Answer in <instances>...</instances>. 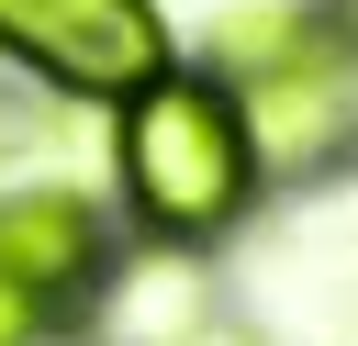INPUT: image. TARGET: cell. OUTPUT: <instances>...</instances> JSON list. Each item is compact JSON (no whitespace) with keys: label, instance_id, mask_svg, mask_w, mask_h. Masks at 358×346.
Returning a JSON list of instances; mask_svg holds the SVG:
<instances>
[{"label":"cell","instance_id":"5","mask_svg":"<svg viewBox=\"0 0 358 346\" xmlns=\"http://www.w3.org/2000/svg\"><path fill=\"white\" fill-rule=\"evenodd\" d=\"M90 301H101V335H112V346H190V335L213 324L190 246H134V257H112Z\"/></svg>","mask_w":358,"mask_h":346},{"label":"cell","instance_id":"6","mask_svg":"<svg viewBox=\"0 0 358 346\" xmlns=\"http://www.w3.org/2000/svg\"><path fill=\"white\" fill-rule=\"evenodd\" d=\"M324 11H302V0H257V11H224V33H213V78L235 89V78H257L268 56H291L302 33H313Z\"/></svg>","mask_w":358,"mask_h":346},{"label":"cell","instance_id":"1","mask_svg":"<svg viewBox=\"0 0 358 346\" xmlns=\"http://www.w3.org/2000/svg\"><path fill=\"white\" fill-rule=\"evenodd\" d=\"M112 179L123 212L145 223V246H213L246 223L257 201V156H246V112L213 67H157L134 100H112Z\"/></svg>","mask_w":358,"mask_h":346},{"label":"cell","instance_id":"3","mask_svg":"<svg viewBox=\"0 0 358 346\" xmlns=\"http://www.w3.org/2000/svg\"><path fill=\"white\" fill-rule=\"evenodd\" d=\"M235 112H246L257 179H313V167H336V156L358 145V67H347V45H336V11H324L291 56H268L257 78H235Z\"/></svg>","mask_w":358,"mask_h":346},{"label":"cell","instance_id":"2","mask_svg":"<svg viewBox=\"0 0 358 346\" xmlns=\"http://www.w3.org/2000/svg\"><path fill=\"white\" fill-rule=\"evenodd\" d=\"M0 56L67 100H134L157 67H179L157 0H0Z\"/></svg>","mask_w":358,"mask_h":346},{"label":"cell","instance_id":"7","mask_svg":"<svg viewBox=\"0 0 358 346\" xmlns=\"http://www.w3.org/2000/svg\"><path fill=\"white\" fill-rule=\"evenodd\" d=\"M56 335V301H34L22 279H0V346H45Z\"/></svg>","mask_w":358,"mask_h":346},{"label":"cell","instance_id":"8","mask_svg":"<svg viewBox=\"0 0 358 346\" xmlns=\"http://www.w3.org/2000/svg\"><path fill=\"white\" fill-rule=\"evenodd\" d=\"M190 346H268V335H246V324H201Z\"/></svg>","mask_w":358,"mask_h":346},{"label":"cell","instance_id":"9","mask_svg":"<svg viewBox=\"0 0 358 346\" xmlns=\"http://www.w3.org/2000/svg\"><path fill=\"white\" fill-rule=\"evenodd\" d=\"M336 45H347V67H358V0H336Z\"/></svg>","mask_w":358,"mask_h":346},{"label":"cell","instance_id":"4","mask_svg":"<svg viewBox=\"0 0 358 346\" xmlns=\"http://www.w3.org/2000/svg\"><path fill=\"white\" fill-rule=\"evenodd\" d=\"M112 268V223L78 190H0V279H22L34 301H90Z\"/></svg>","mask_w":358,"mask_h":346}]
</instances>
